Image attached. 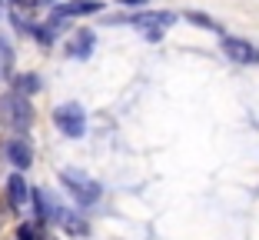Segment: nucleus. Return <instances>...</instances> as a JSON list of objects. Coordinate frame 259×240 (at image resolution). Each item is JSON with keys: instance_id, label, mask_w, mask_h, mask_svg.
Wrapping results in <instances>:
<instances>
[{"instance_id": "f257e3e1", "label": "nucleus", "mask_w": 259, "mask_h": 240, "mask_svg": "<svg viewBox=\"0 0 259 240\" xmlns=\"http://www.w3.org/2000/svg\"><path fill=\"white\" fill-rule=\"evenodd\" d=\"M33 120H37V110H33L30 97H23L10 87L0 93V127H7L14 137H27Z\"/></svg>"}, {"instance_id": "f03ea898", "label": "nucleus", "mask_w": 259, "mask_h": 240, "mask_svg": "<svg viewBox=\"0 0 259 240\" xmlns=\"http://www.w3.org/2000/svg\"><path fill=\"white\" fill-rule=\"evenodd\" d=\"M60 187L70 194V200L76 203L80 210H90L103 200V184L97 177H90L87 170L80 167H63L60 170Z\"/></svg>"}, {"instance_id": "7ed1b4c3", "label": "nucleus", "mask_w": 259, "mask_h": 240, "mask_svg": "<svg viewBox=\"0 0 259 240\" xmlns=\"http://www.w3.org/2000/svg\"><path fill=\"white\" fill-rule=\"evenodd\" d=\"M176 20H180L176 10H150V7L146 10H130V27L143 30V37L150 40V44H160Z\"/></svg>"}, {"instance_id": "20e7f679", "label": "nucleus", "mask_w": 259, "mask_h": 240, "mask_svg": "<svg viewBox=\"0 0 259 240\" xmlns=\"http://www.w3.org/2000/svg\"><path fill=\"white\" fill-rule=\"evenodd\" d=\"M54 127H57V133H63L67 140L87 137V127H90V120H87L83 104L67 100V104H60V107H54Z\"/></svg>"}, {"instance_id": "39448f33", "label": "nucleus", "mask_w": 259, "mask_h": 240, "mask_svg": "<svg viewBox=\"0 0 259 240\" xmlns=\"http://www.w3.org/2000/svg\"><path fill=\"white\" fill-rule=\"evenodd\" d=\"M220 50L226 60L239 63V67H259V47L246 37H236V33H223L220 37Z\"/></svg>"}, {"instance_id": "423d86ee", "label": "nucleus", "mask_w": 259, "mask_h": 240, "mask_svg": "<svg viewBox=\"0 0 259 240\" xmlns=\"http://www.w3.org/2000/svg\"><path fill=\"white\" fill-rule=\"evenodd\" d=\"M30 207H33V220L37 224H60L63 217H67V210H63V203L57 200L50 190H44V187H30Z\"/></svg>"}, {"instance_id": "0eeeda50", "label": "nucleus", "mask_w": 259, "mask_h": 240, "mask_svg": "<svg viewBox=\"0 0 259 240\" xmlns=\"http://www.w3.org/2000/svg\"><path fill=\"white\" fill-rule=\"evenodd\" d=\"M63 50H67L70 60H90V57L97 54V30H93V27H76V30H70Z\"/></svg>"}, {"instance_id": "6e6552de", "label": "nucleus", "mask_w": 259, "mask_h": 240, "mask_svg": "<svg viewBox=\"0 0 259 240\" xmlns=\"http://www.w3.org/2000/svg\"><path fill=\"white\" fill-rule=\"evenodd\" d=\"M4 160L14 167V170L27 174L33 167V144L30 137H10L7 144H4Z\"/></svg>"}, {"instance_id": "1a4fd4ad", "label": "nucleus", "mask_w": 259, "mask_h": 240, "mask_svg": "<svg viewBox=\"0 0 259 240\" xmlns=\"http://www.w3.org/2000/svg\"><path fill=\"white\" fill-rule=\"evenodd\" d=\"M4 203H7L14 214H23V207L30 203V184H27V177H23L20 170H14L7 177V184H4Z\"/></svg>"}, {"instance_id": "9d476101", "label": "nucleus", "mask_w": 259, "mask_h": 240, "mask_svg": "<svg viewBox=\"0 0 259 240\" xmlns=\"http://www.w3.org/2000/svg\"><path fill=\"white\" fill-rule=\"evenodd\" d=\"M54 14L67 17V20H83V17H100L103 14V0H63L57 4Z\"/></svg>"}, {"instance_id": "9b49d317", "label": "nucleus", "mask_w": 259, "mask_h": 240, "mask_svg": "<svg viewBox=\"0 0 259 240\" xmlns=\"http://www.w3.org/2000/svg\"><path fill=\"white\" fill-rule=\"evenodd\" d=\"M7 87H10V90H17V93H23V97H33V93L44 90V80H40L37 70H23V74H17V70H14V77L7 80Z\"/></svg>"}, {"instance_id": "f8f14e48", "label": "nucleus", "mask_w": 259, "mask_h": 240, "mask_svg": "<svg viewBox=\"0 0 259 240\" xmlns=\"http://www.w3.org/2000/svg\"><path fill=\"white\" fill-rule=\"evenodd\" d=\"M60 227L67 230V237H76V240H87V237L93 233L90 220H87L83 214H70V210H67V217L60 220Z\"/></svg>"}, {"instance_id": "ddd939ff", "label": "nucleus", "mask_w": 259, "mask_h": 240, "mask_svg": "<svg viewBox=\"0 0 259 240\" xmlns=\"http://www.w3.org/2000/svg\"><path fill=\"white\" fill-rule=\"evenodd\" d=\"M14 63H17V50H14V44L0 33V80H4V84L14 77Z\"/></svg>"}, {"instance_id": "4468645a", "label": "nucleus", "mask_w": 259, "mask_h": 240, "mask_svg": "<svg viewBox=\"0 0 259 240\" xmlns=\"http://www.w3.org/2000/svg\"><path fill=\"white\" fill-rule=\"evenodd\" d=\"M183 20H186V23H193V27H199V30H209V33H220V37H223V23L216 20V17L203 14V10H186Z\"/></svg>"}, {"instance_id": "2eb2a0df", "label": "nucleus", "mask_w": 259, "mask_h": 240, "mask_svg": "<svg viewBox=\"0 0 259 240\" xmlns=\"http://www.w3.org/2000/svg\"><path fill=\"white\" fill-rule=\"evenodd\" d=\"M30 40H37V47H44V50H50V47L57 44V33L47 27V20H33V30H30Z\"/></svg>"}, {"instance_id": "dca6fc26", "label": "nucleus", "mask_w": 259, "mask_h": 240, "mask_svg": "<svg viewBox=\"0 0 259 240\" xmlns=\"http://www.w3.org/2000/svg\"><path fill=\"white\" fill-rule=\"evenodd\" d=\"M17 240H47V227L37 224V220H23V224H17Z\"/></svg>"}, {"instance_id": "f3484780", "label": "nucleus", "mask_w": 259, "mask_h": 240, "mask_svg": "<svg viewBox=\"0 0 259 240\" xmlns=\"http://www.w3.org/2000/svg\"><path fill=\"white\" fill-rule=\"evenodd\" d=\"M7 20H10V27H14V33H17V37H30V30H33V20H30V14L10 10V14H7Z\"/></svg>"}, {"instance_id": "a211bd4d", "label": "nucleus", "mask_w": 259, "mask_h": 240, "mask_svg": "<svg viewBox=\"0 0 259 240\" xmlns=\"http://www.w3.org/2000/svg\"><path fill=\"white\" fill-rule=\"evenodd\" d=\"M7 4H14V10L20 14H33V10H54L60 0H7Z\"/></svg>"}, {"instance_id": "6ab92c4d", "label": "nucleus", "mask_w": 259, "mask_h": 240, "mask_svg": "<svg viewBox=\"0 0 259 240\" xmlns=\"http://www.w3.org/2000/svg\"><path fill=\"white\" fill-rule=\"evenodd\" d=\"M116 7L120 10H146L150 0H116Z\"/></svg>"}, {"instance_id": "aec40b11", "label": "nucleus", "mask_w": 259, "mask_h": 240, "mask_svg": "<svg viewBox=\"0 0 259 240\" xmlns=\"http://www.w3.org/2000/svg\"><path fill=\"white\" fill-rule=\"evenodd\" d=\"M0 4H4V0H0Z\"/></svg>"}, {"instance_id": "412c9836", "label": "nucleus", "mask_w": 259, "mask_h": 240, "mask_svg": "<svg viewBox=\"0 0 259 240\" xmlns=\"http://www.w3.org/2000/svg\"><path fill=\"white\" fill-rule=\"evenodd\" d=\"M0 210H4V207H0Z\"/></svg>"}, {"instance_id": "4be33fe9", "label": "nucleus", "mask_w": 259, "mask_h": 240, "mask_svg": "<svg viewBox=\"0 0 259 240\" xmlns=\"http://www.w3.org/2000/svg\"><path fill=\"white\" fill-rule=\"evenodd\" d=\"M50 240H54V237H50Z\"/></svg>"}]
</instances>
